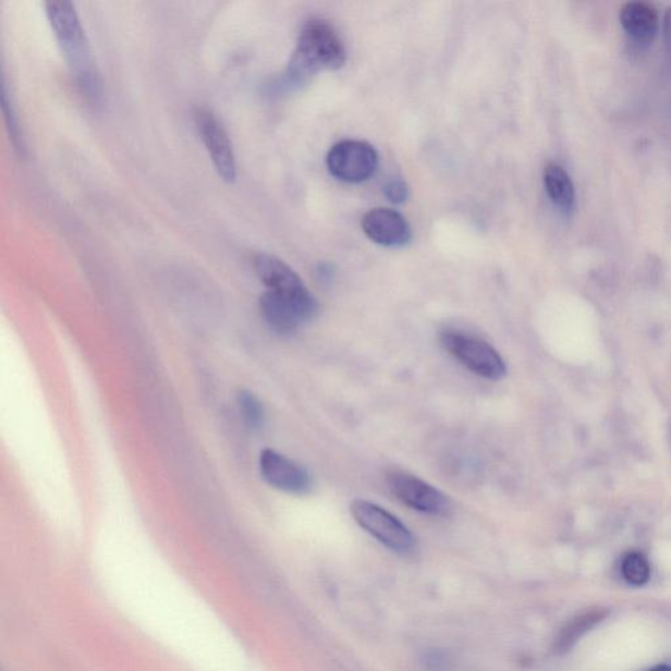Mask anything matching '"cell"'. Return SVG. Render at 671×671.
<instances>
[{
    "label": "cell",
    "mask_w": 671,
    "mask_h": 671,
    "mask_svg": "<svg viewBox=\"0 0 671 671\" xmlns=\"http://www.w3.org/2000/svg\"><path fill=\"white\" fill-rule=\"evenodd\" d=\"M2 94V109L5 124H8L9 133L12 138V144H14L17 150H21L23 152L24 142L23 135L21 133V126H19L17 118L14 112V108H12L11 101L9 99L8 89H5V86H3Z\"/></svg>",
    "instance_id": "17"
},
{
    "label": "cell",
    "mask_w": 671,
    "mask_h": 671,
    "mask_svg": "<svg viewBox=\"0 0 671 671\" xmlns=\"http://www.w3.org/2000/svg\"><path fill=\"white\" fill-rule=\"evenodd\" d=\"M237 406L241 415L251 429H259L263 427L266 412H264L263 403L254 392L243 390L237 393Z\"/></svg>",
    "instance_id": "15"
},
{
    "label": "cell",
    "mask_w": 671,
    "mask_h": 671,
    "mask_svg": "<svg viewBox=\"0 0 671 671\" xmlns=\"http://www.w3.org/2000/svg\"><path fill=\"white\" fill-rule=\"evenodd\" d=\"M45 10H47L49 23L64 54H66L71 64H74L82 86L87 89L95 88L96 77L91 60H89L88 41L80 16L76 14L75 5L71 2H47Z\"/></svg>",
    "instance_id": "2"
},
{
    "label": "cell",
    "mask_w": 671,
    "mask_h": 671,
    "mask_svg": "<svg viewBox=\"0 0 671 671\" xmlns=\"http://www.w3.org/2000/svg\"><path fill=\"white\" fill-rule=\"evenodd\" d=\"M619 19L625 34L638 44L654 41L660 28L657 11L644 2L625 3Z\"/></svg>",
    "instance_id": "12"
},
{
    "label": "cell",
    "mask_w": 671,
    "mask_h": 671,
    "mask_svg": "<svg viewBox=\"0 0 671 671\" xmlns=\"http://www.w3.org/2000/svg\"><path fill=\"white\" fill-rule=\"evenodd\" d=\"M318 274L320 277L321 280H329L332 277V269L329 266H326V264H321V266L318 269Z\"/></svg>",
    "instance_id": "21"
},
{
    "label": "cell",
    "mask_w": 671,
    "mask_h": 671,
    "mask_svg": "<svg viewBox=\"0 0 671 671\" xmlns=\"http://www.w3.org/2000/svg\"><path fill=\"white\" fill-rule=\"evenodd\" d=\"M351 513L354 521L369 533L371 537L378 539L380 544L390 548L391 551L400 554H411L415 552L416 538L402 521L395 515L387 512L377 503L365 500H354L351 505Z\"/></svg>",
    "instance_id": "4"
},
{
    "label": "cell",
    "mask_w": 671,
    "mask_h": 671,
    "mask_svg": "<svg viewBox=\"0 0 671 671\" xmlns=\"http://www.w3.org/2000/svg\"><path fill=\"white\" fill-rule=\"evenodd\" d=\"M259 466L263 479L282 492L305 495L312 488L307 471L272 449L261 451Z\"/></svg>",
    "instance_id": "9"
},
{
    "label": "cell",
    "mask_w": 671,
    "mask_h": 671,
    "mask_svg": "<svg viewBox=\"0 0 671 671\" xmlns=\"http://www.w3.org/2000/svg\"><path fill=\"white\" fill-rule=\"evenodd\" d=\"M622 574L631 585L647 584L650 577L649 561L640 552H630L622 561Z\"/></svg>",
    "instance_id": "16"
},
{
    "label": "cell",
    "mask_w": 671,
    "mask_h": 671,
    "mask_svg": "<svg viewBox=\"0 0 671 671\" xmlns=\"http://www.w3.org/2000/svg\"><path fill=\"white\" fill-rule=\"evenodd\" d=\"M648 671H671V667H669V664H658V667Z\"/></svg>",
    "instance_id": "22"
},
{
    "label": "cell",
    "mask_w": 671,
    "mask_h": 671,
    "mask_svg": "<svg viewBox=\"0 0 671 671\" xmlns=\"http://www.w3.org/2000/svg\"><path fill=\"white\" fill-rule=\"evenodd\" d=\"M196 126L208 150L218 175L224 182L232 183L236 179V159L234 147L221 121L209 109L198 108L195 113Z\"/></svg>",
    "instance_id": "8"
},
{
    "label": "cell",
    "mask_w": 671,
    "mask_h": 671,
    "mask_svg": "<svg viewBox=\"0 0 671 671\" xmlns=\"http://www.w3.org/2000/svg\"><path fill=\"white\" fill-rule=\"evenodd\" d=\"M255 273L269 292L282 295L300 296L309 293L301 277L279 257L257 254L252 260Z\"/></svg>",
    "instance_id": "11"
},
{
    "label": "cell",
    "mask_w": 671,
    "mask_h": 671,
    "mask_svg": "<svg viewBox=\"0 0 671 671\" xmlns=\"http://www.w3.org/2000/svg\"><path fill=\"white\" fill-rule=\"evenodd\" d=\"M387 486L404 505L419 513L440 515L450 511V501L440 490L427 481L403 471H391Z\"/></svg>",
    "instance_id": "7"
},
{
    "label": "cell",
    "mask_w": 671,
    "mask_h": 671,
    "mask_svg": "<svg viewBox=\"0 0 671 671\" xmlns=\"http://www.w3.org/2000/svg\"><path fill=\"white\" fill-rule=\"evenodd\" d=\"M260 312L274 332L290 335L318 315L319 305L312 293L292 296L267 290L260 298Z\"/></svg>",
    "instance_id": "6"
},
{
    "label": "cell",
    "mask_w": 671,
    "mask_h": 671,
    "mask_svg": "<svg viewBox=\"0 0 671 671\" xmlns=\"http://www.w3.org/2000/svg\"><path fill=\"white\" fill-rule=\"evenodd\" d=\"M545 188L554 208L571 216L576 206V191L570 173L557 163L547 164L544 173Z\"/></svg>",
    "instance_id": "13"
},
{
    "label": "cell",
    "mask_w": 671,
    "mask_h": 671,
    "mask_svg": "<svg viewBox=\"0 0 671 671\" xmlns=\"http://www.w3.org/2000/svg\"><path fill=\"white\" fill-rule=\"evenodd\" d=\"M609 615V611L605 609H593L573 618L572 621L564 625L554 638V654L564 655L576 645L581 637L596 627L597 624L605 621Z\"/></svg>",
    "instance_id": "14"
},
{
    "label": "cell",
    "mask_w": 671,
    "mask_h": 671,
    "mask_svg": "<svg viewBox=\"0 0 671 671\" xmlns=\"http://www.w3.org/2000/svg\"><path fill=\"white\" fill-rule=\"evenodd\" d=\"M441 343L451 356L481 378L500 380L507 376V365L495 347L476 335L448 329Z\"/></svg>",
    "instance_id": "3"
},
{
    "label": "cell",
    "mask_w": 671,
    "mask_h": 671,
    "mask_svg": "<svg viewBox=\"0 0 671 671\" xmlns=\"http://www.w3.org/2000/svg\"><path fill=\"white\" fill-rule=\"evenodd\" d=\"M363 229L374 243L389 248H400L408 244L412 229L400 212L391 209H373L363 218Z\"/></svg>",
    "instance_id": "10"
},
{
    "label": "cell",
    "mask_w": 671,
    "mask_h": 671,
    "mask_svg": "<svg viewBox=\"0 0 671 671\" xmlns=\"http://www.w3.org/2000/svg\"><path fill=\"white\" fill-rule=\"evenodd\" d=\"M379 157L376 148L364 141H341L327 155L329 173L340 182L361 184L376 175Z\"/></svg>",
    "instance_id": "5"
},
{
    "label": "cell",
    "mask_w": 671,
    "mask_h": 671,
    "mask_svg": "<svg viewBox=\"0 0 671 671\" xmlns=\"http://www.w3.org/2000/svg\"><path fill=\"white\" fill-rule=\"evenodd\" d=\"M662 28L664 49H667L668 61L671 68V8L664 11Z\"/></svg>",
    "instance_id": "20"
},
{
    "label": "cell",
    "mask_w": 671,
    "mask_h": 671,
    "mask_svg": "<svg viewBox=\"0 0 671 671\" xmlns=\"http://www.w3.org/2000/svg\"><path fill=\"white\" fill-rule=\"evenodd\" d=\"M346 61L343 40L331 24L313 19L305 24L290 58L281 86L294 88L321 70H338Z\"/></svg>",
    "instance_id": "1"
},
{
    "label": "cell",
    "mask_w": 671,
    "mask_h": 671,
    "mask_svg": "<svg viewBox=\"0 0 671 671\" xmlns=\"http://www.w3.org/2000/svg\"><path fill=\"white\" fill-rule=\"evenodd\" d=\"M424 668L429 671H443L449 668L450 658L442 650H429L423 657Z\"/></svg>",
    "instance_id": "19"
},
{
    "label": "cell",
    "mask_w": 671,
    "mask_h": 671,
    "mask_svg": "<svg viewBox=\"0 0 671 671\" xmlns=\"http://www.w3.org/2000/svg\"><path fill=\"white\" fill-rule=\"evenodd\" d=\"M385 195L392 204H404L410 197V188L404 180L399 178L391 179L385 185Z\"/></svg>",
    "instance_id": "18"
}]
</instances>
